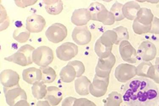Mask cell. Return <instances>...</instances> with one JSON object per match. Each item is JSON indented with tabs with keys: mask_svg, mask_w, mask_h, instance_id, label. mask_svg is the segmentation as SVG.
<instances>
[{
	"mask_svg": "<svg viewBox=\"0 0 159 106\" xmlns=\"http://www.w3.org/2000/svg\"><path fill=\"white\" fill-rule=\"evenodd\" d=\"M14 106H31L26 100H21L17 102Z\"/></svg>",
	"mask_w": 159,
	"mask_h": 106,
	"instance_id": "836d02e7",
	"label": "cell"
},
{
	"mask_svg": "<svg viewBox=\"0 0 159 106\" xmlns=\"http://www.w3.org/2000/svg\"><path fill=\"white\" fill-rule=\"evenodd\" d=\"M67 35L68 30L66 27L60 23L52 24L46 32L48 39L54 44H58L64 40Z\"/></svg>",
	"mask_w": 159,
	"mask_h": 106,
	"instance_id": "8992f818",
	"label": "cell"
},
{
	"mask_svg": "<svg viewBox=\"0 0 159 106\" xmlns=\"http://www.w3.org/2000/svg\"><path fill=\"white\" fill-rule=\"evenodd\" d=\"M90 84V81L85 76L79 78L75 81L76 92L80 95H87L88 94V87Z\"/></svg>",
	"mask_w": 159,
	"mask_h": 106,
	"instance_id": "603a6c76",
	"label": "cell"
},
{
	"mask_svg": "<svg viewBox=\"0 0 159 106\" xmlns=\"http://www.w3.org/2000/svg\"><path fill=\"white\" fill-rule=\"evenodd\" d=\"M37 106H51V105L48 101H38Z\"/></svg>",
	"mask_w": 159,
	"mask_h": 106,
	"instance_id": "e575fe53",
	"label": "cell"
},
{
	"mask_svg": "<svg viewBox=\"0 0 159 106\" xmlns=\"http://www.w3.org/2000/svg\"><path fill=\"white\" fill-rule=\"evenodd\" d=\"M134 67L127 64H121L116 71V76L119 81H126L131 80V78L134 76Z\"/></svg>",
	"mask_w": 159,
	"mask_h": 106,
	"instance_id": "9a60e30c",
	"label": "cell"
},
{
	"mask_svg": "<svg viewBox=\"0 0 159 106\" xmlns=\"http://www.w3.org/2000/svg\"><path fill=\"white\" fill-rule=\"evenodd\" d=\"M118 36L113 30H107L104 32L96 42L95 50L96 53L102 56L110 55L114 44L117 45Z\"/></svg>",
	"mask_w": 159,
	"mask_h": 106,
	"instance_id": "7a4b0ae2",
	"label": "cell"
},
{
	"mask_svg": "<svg viewBox=\"0 0 159 106\" xmlns=\"http://www.w3.org/2000/svg\"><path fill=\"white\" fill-rule=\"evenodd\" d=\"M22 76L23 80L31 85L41 81L42 78L41 70L34 67H29L24 70Z\"/></svg>",
	"mask_w": 159,
	"mask_h": 106,
	"instance_id": "5bb4252c",
	"label": "cell"
},
{
	"mask_svg": "<svg viewBox=\"0 0 159 106\" xmlns=\"http://www.w3.org/2000/svg\"><path fill=\"white\" fill-rule=\"evenodd\" d=\"M78 53V48L72 43L66 42L57 48V56L62 61H68L74 58Z\"/></svg>",
	"mask_w": 159,
	"mask_h": 106,
	"instance_id": "52a82bcc",
	"label": "cell"
},
{
	"mask_svg": "<svg viewBox=\"0 0 159 106\" xmlns=\"http://www.w3.org/2000/svg\"><path fill=\"white\" fill-rule=\"evenodd\" d=\"M3 91L7 103L10 106H14L20 100H27L26 93L20 86L10 89L3 88Z\"/></svg>",
	"mask_w": 159,
	"mask_h": 106,
	"instance_id": "ba28073f",
	"label": "cell"
},
{
	"mask_svg": "<svg viewBox=\"0 0 159 106\" xmlns=\"http://www.w3.org/2000/svg\"><path fill=\"white\" fill-rule=\"evenodd\" d=\"M68 64L72 66L75 68L77 73L76 77L80 76L84 71V66L81 62L75 60V61L70 62H68Z\"/></svg>",
	"mask_w": 159,
	"mask_h": 106,
	"instance_id": "f546056e",
	"label": "cell"
},
{
	"mask_svg": "<svg viewBox=\"0 0 159 106\" xmlns=\"http://www.w3.org/2000/svg\"><path fill=\"white\" fill-rule=\"evenodd\" d=\"M91 20L102 22L104 25H112L115 21L113 15L105 6L98 2L91 3L88 8Z\"/></svg>",
	"mask_w": 159,
	"mask_h": 106,
	"instance_id": "3957f363",
	"label": "cell"
},
{
	"mask_svg": "<svg viewBox=\"0 0 159 106\" xmlns=\"http://www.w3.org/2000/svg\"><path fill=\"white\" fill-rule=\"evenodd\" d=\"M104 83L95 76L93 83L90 87V93L94 96H98L104 90Z\"/></svg>",
	"mask_w": 159,
	"mask_h": 106,
	"instance_id": "4316f807",
	"label": "cell"
},
{
	"mask_svg": "<svg viewBox=\"0 0 159 106\" xmlns=\"http://www.w3.org/2000/svg\"><path fill=\"white\" fill-rule=\"evenodd\" d=\"M91 20L90 12L88 9L82 8L75 10L71 17L72 23L78 26L86 25Z\"/></svg>",
	"mask_w": 159,
	"mask_h": 106,
	"instance_id": "4fadbf2b",
	"label": "cell"
},
{
	"mask_svg": "<svg viewBox=\"0 0 159 106\" xmlns=\"http://www.w3.org/2000/svg\"><path fill=\"white\" fill-rule=\"evenodd\" d=\"M112 30L116 32L118 36L117 45L123 40H127L129 39L128 31L126 28L120 26L113 29Z\"/></svg>",
	"mask_w": 159,
	"mask_h": 106,
	"instance_id": "83f0119b",
	"label": "cell"
},
{
	"mask_svg": "<svg viewBox=\"0 0 159 106\" xmlns=\"http://www.w3.org/2000/svg\"><path fill=\"white\" fill-rule=\"evenodd\" d=\"M1 82L3 88L10 89L19 86L20 76L16 71L10 69L2 71L1 73Z\"/></svg>",
	"mask_w": 159,
	"mask_h": 106,
	"instance_id": "30bf717a",
	"label": "cell"
},
{
	"mask_svg": "<svg viewBox=\"0 0 159 106\" xmlns=\"http://www.w3.org/2000/svg\"><path fill=\"white\" fill-rule=\"evenodd\" d=\"M54 58L53 51L46 46L38 48L32 53L33 62L41 67H47L53 62Z\"/></svg>",
	"mask_w": 159,
	"mask_h": 106,
	"instance_id": "5b68a950",
	"label": "cell"
},
{
	"mask_svg": "<svg viewBox=\"0 0 159 106\" xmlns=\"http://www.w3.org/2000/svg\"><path fill=\"white\" fill-rule=\"evenodd\" d=\"M156 49L154 45L148 41H144L141 43L138 50V54L144 60L151 58L155 54Z\"/></svg>",
	"mask_w": 159,
	"mask_h": 106,
	"instance_id": "ac0fdd59",
	"label": "cell"
},
{
	"mask_svg": "<svg viewBox=\"0 0 159 106\" xmlns=\"http://www.w3.org/2000/svg\"><path fill=\"white\" fill-rule=\"evenodd\" d=\"M123 7L122 4L116 1L110 9V12L113 15L116 21H120L125 19L123 13Z\"/></svg>",
	"mask_w": 159,
	"mask_h": 106,
	"instance_id": "d4e9b609",
	"label": "cell"
},
{
	"mask_svg": "<svg viewBox=\"0 0 159 106\" xmlns=\"http://www.w3.org/2000/svg\"><path fill=\"white\" fill-rule=\"evenodd\" d=\"M120 55L125 61L130 63L135 62L137 56L136 50L127 40H123L119 48Z\"/></svg>",
	"mask_w": 159,
	"mask_h": 106,
	"instance_id": "7c38bea8",
	"label": "cell"
},
{
	"mask_svg": "<svg viewBox=\"0 0 159 106\" xmlns=\"http://www.w3.org/2000/svg\"><path fill=\"white\" fill-rule=\"evenodd\" d=\"M46 11L49 14H60L63 10V3L61 1H44Z\"/></svg>",
	"mask_w": 159,
	"mask_h": 106,
	"instance_id": "ffe728a7",
	"label": "cell"
},
{
	"mask_svg": "<svg viewBox=\"0 0 159 106\" xmlns=\"http://www.w3.org/2000/svg\"><path fill=\"white\" fill-rule=\"evenodd\" d=\"M140 8V6L136 2H127L123 5L122 11L124 17L129 20H135Z\"/></svg>",
	"mask_w": 159,
	"mask_h": 106,
	"instance_id": "e0dca14e",
	"label": "cell"
},
{
	"mask_svg": "<svg viewBox=\"0 0 159 106\" xmlns=\"http://www.w3.org/2000/svg\"><path fill=\"white\" fill-rule=\"evenodd\" d=\"M76 99L71 97L66 98L62 102L61 106H74Z\"/></svg>",
	"mask_w": 159,
	"mask_h": 106,
	"instance_id": "d6a6232c",
	"label": "cell"
},
{
	"mask_svg": "<svg viewBox=\"0 0 159 106\" xmlns=\"http://www.w3.org/2000/svg\"><path fill=\"white\" fill-rule=\"evenodd\" d=\"M74 106H92V104L86 99H79L76 100Z\"/></svg>",
	"mask_w": 159,
	"mask_h": 106,
	"instance_id": "1f68e13d",
	"label": "cell"
},
{
	"mask_svg": "<svg viewBox=\"0 0 159 106\" xmlns=\"http://www.w3.org/2000/svg\"><path fill=\"white\" fill-rule=\"evenodd\" d=\"M13 38L20 43L26 42L30 37V32L24 29H18L15 30L13 33Z\"/></svg>",
	"mask_w": 159,
	"mask_h": 106,
	"instance_id": "484cf974",
	"label": "cell"
},
{
	"mask_svg": "<svg viewBox=\"0 0 159 106\" xmlns=\"http://www.w3.org/2000/svg\"><path fill=\"white\" fill-rule=\"evenodd\" d=\"M60 76L63 82L70 83L77 76V73L74 67L68 64L61 70Z\"/></svg>",
	"mask_w": 159,
	"mask_h": 106,
	"instance_id": "d6986e66",
	"label": "cell"
},
{
	"mask_svg": "<svg viewBox=\"0 0 159 106\" xmlns=\"http://www.w3.org/2000/svg\"><path fill=\"white\" fill-rule=\"evenodd\" d=\"M47 86L41 81L35 83L32 87V93L37 99H41L46 97L47 93Z\"/></svg>",
	"mask_w": 159,
	"mask_h": 106,
	"instance_id": "7402d4cb",
	"label": "cell"
},
{
	"mask_svg": "<svg viewBox=\"0 0 159 106\" xmlns=\"http://www.w3.org/2000/svg\"><path fill=\"white\" fill-rule=\"evenodd\" d=\"M37 2L38 1H15L16 5L22 8L33 5Z\"/></svg>",
	"mask_w": 159,
	"mask_h": 106,
	"instance_id": "4dcf8cb0",
	"label": "cell"
},
{
	"mask_svg": "<svg viewBox=\"0 0 159 106\" xmlns=\"http://www.w3.org/2000/svg\"><path fill=\"white\" fill-rule=\"evenodd\" d=\"M152 18V15L150 10L147 8H140V10L138 12L137 16L136 18V20L140 24L144 25H150Z\"/></svg>",
	"mask_w": 159,
	"mask_h": 106,
	"instance_id": "44dd1931",
	"label": "cell"
},
{
	"mask_svg": "<svg viewBox=\"0 0 159 106\" xmlns=\"http://www.w3.org/2000/svg\"><path fill=\"white\" fill-rule=\"evenodd\" d=\"M44 98L48 101L51 105L57 106L62 100V92L55 86L48 87L47 94Z\"/></svg>",
	"mask_w": 159,
	"mask_h": 106,
	"instance_id": "2e32d148",
	"label": "cell"
},
{
	"mask_svg": "<svg viewBox=\"0 0 159 106\" xmlns=\"http://www.w3.org/2000/svg\"><path fill=\"white\" fill-rule=\"evenodd\" d=\"M73 40L79 45H87L90 42L92 35L86 25L77 26L74 28L72 34Z\"/></svg>",
	"mask_w": 159,
	"mask_h": 106,
	"instance_id": "9c48e42d",
	"label": "cell"
},
{
	"mask_svg": "<svg viewBox=\"0 0 159 106\" xmlns=\"http://www.w3.org/2000/svg\"><path fill=\"white\" fill-rule=\"evenodd\" d=\"M42 73L41 81L45 83H51L55 80L57 75L55 71L50 67H41L40 68Z\"/></svg>",
	"mask_w": 159,
	"mask_h": 106,
	"instance_id": "cb8c5ba5",
	"label": "cell"
},
{
	"mask_svg": "<svg viewBox=\"0 0 159 106\" xmlns=\"http://www.w3.org/2000/svg\"><path fill=\"white\" fill-rule=\"evenodd\" d=\"M46 25L45 19L41 16L33 15L28 17L26 21V29L32 33H39L43 30Z\"/></svg>",
	"mask_w": 159,
	"mask_h": 106,
	"instance_id": "8fae6325",
	"label": "cell"
},
{
	"mask_svg": "<svg viewBox=\"0 0 159 106\" xmlns=\"http://www.w3.org/2000/svg\"><path fill=\"white\" fill-rule=\"evenodd\" d=\"M122 94L127 106H157L159 102L157 86L146 78L131 79L123 87Z\"/></svg>",
	"mask_w": 159,
	"mask_h": 106,
	"instance_id": "6da1fadb",
	"label": "cell"
},
{
	"mask_svg": "<svg viewBox=\"0 0 159 106\" xmlns=\"http://www.w3.org/2000/svg\"><path fill=\"white\" fill-rule=\"evenodd\" d=\"M34 50V48L31 45H25L21 47L16 53L5 58L4 59L20 66H27L33 62L32 55Z\"/></svg>",
	"mask_w": 159,
	"mask_h": 106,
	"instance_id": "277c9868",
	"label": "cell"
},
{
	"mask_svg": "<svg viewBox=\"0 0 159 106\" xmlns=\"http://www.w3.org/2000/svg\"><path fill=\"white\" fill-rule=\"evenodd\" d=\"M133 31L137 34L141 35L147 33L150 29V25H144L140 24L137 21L134 20L132 25Z\"/></svg>",
	"mask_w": 159,
	"mask_h": 106,
	"instance_id": "f1b7e54d",
	"label": "cell"
}]
</instances>
